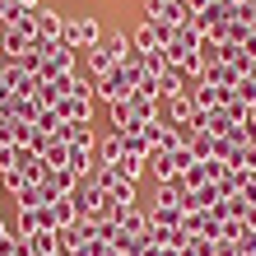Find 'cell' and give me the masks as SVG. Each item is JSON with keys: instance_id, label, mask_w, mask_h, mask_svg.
<instances>
[{"instance_id": "cell-1", "label": "cell", "mask_w": 256, "mask_h": 256, "mask_svg": "<svg viewBox=\"0 0 256 256\" xmlns=\"http://www.w3.org/2000/svg\"><path fill=\"white\" fill-rule=\"evenodd\" d=\"M102 42V24L98 14H66V33H61V47L70 52H88Z\"/></svg>"}, {"instance_id": "cell-2", "label": "cell", "mask_w": 256, "mask_h": 256, "mask_svg": "<svg viewBox=\"0 0 256 256\" xmlns=\"http://www.w3.org/2000/svg\"><path fill=\"white\" fill-rule=\"evenodd\" d=\"M144 19L163 24V28H186L196 19V10L186 5V0H144Z\"/></svg>"}, {"instance_id": "cell-3", "label": "cell", "mask_w": 256, "mask_h": 256, "mask_svg": "<svg viewBox=\"0 0 256 256\" xmlns=\"http://www.w3.org/2000/svg\"><path fill=\"white\" fill-rule=\"evenodd\" d=\"M74 210H80V219H108L112 200H108V191H102V186H94L84 177V182L74 186Z\"/></svg>"}, {"instance_id": "cell-4", "label": "cell", "mask_w": 256, "mask_h": 256, "mask_svg": "<svg viewBox=\"0 0 256 256\" xmlns=\"http://www.w3.org/2000/svg\"><path fill=\"white\" fill-rule=\"evenodd\" d=\"M130 88H135V84H130V74L116 66V70H108V74H102V80L94 84V98L112 108V102H126V98H130Z\"/></svg>"}, {"instance_id": "cell-5", "label": "cell", "mask_w": 256, "mask_h": 256, "mask_svg": "<svg viewBox=\"0 0 256 256\" xmlns=\"http://www.w3.org/2000/svg\"><path fill=\"white\" fill-rule=\"evenodd\" d=\"M74 61H80V52H70V47H61V42H52L47 66H42V80H52V74H74Z\"/></svg>"}, {"instance_id": "cell-6", "label": "cell", "mask_w": 256, "mask_h": 256, "mask_svg": "<svg viewBox=\"0 0 256 256\" xmlns=\"http://www.w3.org/2000/svg\"><path fill=\"white\" fill-rule=\"evenodd\" d=\"M56 116L70 126H84V122H94V98H61L56 102Z\"/></svg>"}, {"instance_id": "cell-7", "label": "cell", "mask_w": 256, "mask_h": 256, "mask_svg": "<svg viewBox=\"0 0 256 256\" xmlns=\"http://www.w3.org/2000/svg\"><path fill=\"white\" fill-rule=\"evenodd\" d=\"M33 19H38V38L42 42H61V33H66V14L61 10H33Z\"/></svg>"}, {"instance_id": "cell-8", "label": "cell", "mask_w": 256, "mask_h": 256, "mask_svg": "<svg viewBox=\"0 0 256 256\" xmlns=\"http://www.w3.org/2000/svg\"><path fill=\"white\" fill-rule=\"evenodd\" d=\"M182 205H154L149 210V233H172V228H182Z\"/></svg>"}, {"instance_id": "cell-9", "label": "cell", "mask_w": 256, "mask_h": 256, "mask_svg": "<svg viewBox=\"0 0 256 256\" xmlns=\"http://www.w3.org/2000/svg\"><path fill=\"white\" fill-rule=\"evenodd\" d=\"M126 108H130V116H135V122H158V98L149 94V88H130Z\"/></svg>"}, {"instance_id": "cell-10", "label": "cell", "mask_w": 256, "mask_h": 256, "mask_svg": "<svg viewBox=\"0 0 256 256\" xmlns=\"http://www.w3.org/2000/svg\"><path fill=\"white\" fill-rule=\"evenodd\" d=\"M154 94H158V102H163V98H177V94H186V74L168 66V70H163L158 80H154Z\"/></svg>"}, {"instance_id": "cell-11", "label": "cell", "mask_w": 256, "mask_h": 256, "mask_svg": "<svg viewBox=\"0 0 256 256\" xmlns=\"http://www.w3.org/2000/svg\"><path fill=\"white\" fill-rule=\"evenodd\" d=\"M108 70H116V52L108 47V42H98V47H88V74H94V80H102Z\"/></svg>"}, {"instance_id": "cell-12", "label": "cell", "mask_w": 256, "mask_h": 256, "mask_svg": "<svg viewBox=\"0 0 256 256\" xmlns=\"http://www.w3.org/2000/svg\"><path fill=\"white\" fill-rule=\"evenodd\" d=\"M47 210H52V224H56V228H70V224L80 219V210H74V196H56V200H47Z\"/></svg>"}, {"instance_id": "cell-13", "label": "cell", "mask_w": 256, "mask_h": 256, "mask_svg": "<svg viewBox=\"0 0 256 256\" xmlns=\"http://www.w3.org/2000/svg\"><path fill=\"white\" fill-rule=\"evenodd\" d=\"M116 172H122L126 182H140V177L149 172V154H122V163H116Z\"/></svg>"}, {"instance_id": "cell-14", "label": "cell", "mask_w": 256, "mask_h": 256, "mask_svg": "<svg viewBox=\"0 0 256 256\" xmlns=\"http://www.w3.org/2000/svg\"><path fill=\"white\" fill-rule=\"evenodd\" d=\"M122 154H126V140L122 135H108V140H98V163H122Z\"/></svg>"}, {"instance_id": "cell-15", "label": "cell", "mask_w": 256, "mask_h": 256, "mask_svg": "<svg viewBox=\"0 0 256 256\" xmlns=\"http://www.w3.org/2000/svg\"><path fill=\"white\" fill-rule=\"evenodd\" d=\"M149 172H154V182H158V186H163V182H172V177H177L172 154H158V149H154V154H149Z\"/></svg>"}, {"instance_id": "cell-16", "label": "cell", "mask_w": 256, "mask_h": 256, "mask_svg": "<svg viewBox=\"0 0 256 256\" xmlns=\"http://www.w3.org/2000/svg\"><path fill=\"white\" fill-rule=\"evenodd\" d=\"M80 182H84V177H74L70 168H52V182H47V186H52L56 196H74V186H80Z\"/></svg>"}, {"instance_id": "cell-17", "label": "cell", "mask_w": 256, "mask_h": 256, "mask_svg": "<svg viewBox=\"0 0 256 256\" xmlns=\"http://www.w3.org/2000/svg\"><path fill=\"white\" fill-rule=\"evenodd\" d=\"M28 242H33L38 256H56V252H61V238H56V228H42V233L28 238Z\"/></svg>"}, {"instance_id": "cell-18", "label": "cell", "mask_w": 256, "mask_h": 256, "mask_svg": "<svg viewBox=\"0 0 256 256\" xmlns=\"http://www.w3.org/2000/svg\"><path fill=\"white\" fill-rule=\"evenodd\" d=\"M191 149H196V158H214V154H219V135L196 130V135H191Z\"/></svg>"}, {"instance_id": "cell-19", "label": "cell", "mask_w": 256, "mask_h": 256, "mask_svg": "<svg viewBox=\"0 0 256 256\" xmlns=\"http://www.w3.org/2000/svg\"><path fill=\"white\" fill-rule=\"evenodd\" d=\"M108 200L112 205H135V200H140V182H116L108 191Z\"/></svg>"}, {"instance_id": "cell-20", "label": "cell", "mask_w": 256, "mask_h": 256, "mask_svg": "<svg viewBox=\"0 0 256 256\" xmlns=\"http://www.w3.org/2000/svg\"><path fill=\"white\" fill-rule=\"evenodd\" d=\"M19 14H24V5H19V0H0V24H14Z\"/></svg>"}, {"instance_id": "cell-21", "label": "cell", "mask_w": 256, "mask_h": 256, "mask_svg": "<svg viewBox=\"0 0 256 256\" xmlns=\"http://www.w3.org/2000/svg\"><path fill=\"white\" fill-rule=\"evenodd\" d=\"M10 126H14L10 116H0V144H14V140H10Z\"/></svg>"}, {"instance_id": "cell-22", "label": "cell", "mask_w": 256, "mask_h": 256, "mask_svg": "<svg viewBox=\"0 0 256 256\" xmlns=\"http://www.w3.org/2000/svg\"><path fill=\"white\" fill-rule=\"evenodd\" d=\"M214 256H238V247H233V242H219V247H214Z\"/></svg>"}, {"instance_id": "cell-23", "label": "cell", "mask_w": 256, "mask_h": 256, "mask_svg": "<svg viewBox=\"0 0 256 256\" xmlns=\"http://www.w3.org/2000/svg\"><path fill=\"white\" fill-rule=\"evenodd\" d=\"M242 126H256V102H252V108H247V122Z\"/></svg>"}, {"instance_id": "cell-24", "label": "cell", "mask_w": 256, "mask_h": 256, "mask_svg": "<svg viewBox=\"0 0 256 256\" xmlns=\"http://www.w3.org/2000/svg\"><path fill=\"white\" fill-rule=\"evenodd\" d=\"M19 5H24V10H42V0H19Z\"/></svg>"}, {"instance_id": "cell-25", "label": "cell", "mask_w": 256, "mask_h": 256, "mask_svg": "<svg viewBox=\"0 0 256 256\" xmlns=\"http://www.w3.org/2000/svg\"><path fill=\"white\" fill-rule=\"evenodd\" d=\"M247 224H252V228H256V205H252V210H247Z\"/></svg>"}, {"instance_id": "cell-26", "label": "cell", "mask_w": 256, "mask_h": 256, "mask_svg": "<svg viewBox=\"0 0 256 256\" xmlns=\"http://www.w3.org/2000/svg\"><path fill=\"white\" fill-rule=\"evenodd\" d=\"M5 196H10V191H5V177H0V200H5Z\"/></svg>"}]
</instances>
